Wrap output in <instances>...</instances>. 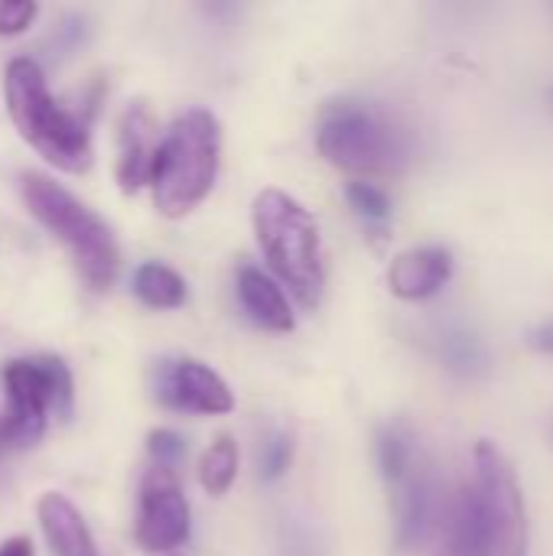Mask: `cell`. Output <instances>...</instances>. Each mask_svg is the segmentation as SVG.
I'll return each instance as SVG.
<instances>
[{"mask_svg":"<svg viewBox=\"0 0 553 556\" xmlns=\"http://www.w3.org/2000/svg\"><path fill=\"white\" fill-rule=\"evenodd\" d=\"M3 94L20 137L46 163L65 173H85L91 166L88 127L49 94L46 75L29 55H16L7 62Z\"/></svg>","mask_w":553,"mask_h":556,"instance_id":"1","label":"cell"},{"mask_svg":"<svg viewBox=\"0 0 553 556\" xmlns=\"http://www.w3.org/2000/svg\"><path fill=\"white\" fill-rule=\"evenodd\" d=\"M218 153L222 134L218 121L209 111L192 108L169 124L150 169L153 202L160 215L183 218L212 192L218 176Z\"/></svg>","mask_w":553,"mask_h":556,"instance_id":"2","label":"cell"},{"mask_svg":"<svg viewBox=\"0 0 553 556\" xmlns=\"http://www.w3.org/2000/svg\"><path fill=\"white\" fill-rule=\"evenodd\" d=\"M254 235L257 244L274 267V274L293 290V296L313 309L323 300L326 287V264L316 218L287 192L264 189L254 199Z\"/></svg>","mask_w":553,"mask_h":556,"instance_id":"3","label":"cell"},{"mask_svg":"<svg viewBox=\"0 0 553 556\" xmlns=\"http://www.w3.org/2000/svg\"><path fill=\"white\" fill-rule=\"evenodd\" d=\"M23 202L33 212L36 222H42L75 257V267L81 280L91 290H108L121 267V251L111 235V228L81 205L72 192H65L59 182L39 173L23 176Z\"/></svg>","mask_w":553,"mask_h":556,"instance_id":"4","label":"cell"},{"mask_svg":"<svg viewBox=\"0 0 553 556\" xmlns=\"http://www.w3.org/2000/svg\"><path fill=\"white\" fill-rule=\"evenodd\" d=\"M319 153L349 173H381L404 160L401 127L365 101H332L316 130Z\"/></svg>","mask_w":553,"mask_h":556,"instance_id":"5","label":"cell"},{"mask_svg":"<svg viewBox=\"0 0 553 556\" xmlns=\"http://www.w3.org/2000/svg\"><path fill=\"white\" fill-rule=\"evenodd\" d=\"M3 388H7V407L0 417L10 446L36 443L46 430L49 414H55L59 420L72 417L75 384L62 358L52 355L16 358L3 368Z\"/></svg>","mask_w":553,"mask_h":556,"instance_id":"6","label":"cell"},{"mask_svg":"<svg viewBox=\"0 0 553 556\" xmlns=\"http://www.w3.org/2000/svg\"><path fill=\"white\" fill-rule=\"evenodd\" d=\"M473 498L486 528L489 556H528V505L512 459L492 443L473 446Z\"/></svg>","mask_w":553,"mask_h":556,"instance_id":"7","label":"cell"},{"mask_svg":"<svg viewBox=\"0 0 553 556\" xmlns=\"http://www.w3.org/2000/svg\"><path fill=\"white\" fill-rule=\"evenodd\" d=\"M189 538V502L173 469H150L140 485L137 544L143 554H173Z\"/></svg>","mask_w":553,"mask_h":556,"instance_id":"8","label":"cell"},{"mask_svg":"<svg viewBox=\"0 0 553 556\" xmlns=\"http://www.w3.org/2000/svg\"><path fill=\"white\" fill-rule=\"evenodd\" d=\"M153 394L163 407L183 410V414H202V417H218L235 410V394L215 375L209 365L196 358H166L156 365L153 378Z\"/></svg>","mask_w":553,"mask_h":556,"instance_id":"9","label":"cell"},{"mask_svg":"<svg viewBox=\"0 0 553 556\" xmlns=\"http://www.w3.org/2000/svg\"><path fill=\"white\" fill-rule=\"evenodd\" d=\"M440 489H437V476L427 463V456H420L411 472L404 479H398L391 485V508H394V544L398 551H417L427 544V538L433 534L437 515H440Z\"/></svg>","mask_w":553,"mask_h":556,"instance_id":"10","label":"cell"},{"mask_svg":"<svg viewBox=\"0 0 553 556\" xmlns=\"http://www.w3.org/2000/svg\"><path fill=\"white\" fill-rule=\"evenodd\" d=\"M453 277V254L440 244L411 248L394 257L388 270V287L398 300L417 303L440 293Z\"/></svg>","mask_w":553,"mask_h":556,"instance_id":"11","label":"cell"},{"mask_svg":"<svg viewBox=\"0 0 553 556\" xmlns=\"http://www.w3.org/2000/svg\"><path fill=\"white\" fill-rule=\"evenodd\" d=\"M160 147V130L153 114L143 104H130L121 117V156H117V182L124 192H137L150 182L153 156Z\"/></svg>","mask_w":553,"mask_h":556,"instance_id":"12","label":"cell"},{"mask_svg":"<svg viewBox=\"0 0 553 556\" xmlns=\"http://www.w3.org/2000/svg\"><path fill=\"white\" fill-rule=\"evenodd\" d=\"M430 355L440 362L443 371H450L460 381H482L492 368L489 342L463 323L437 326L430 332Z\"/></svg>","mask_w":553,"mask_h":556,"instance_id":"13","label":"cell"},{"mask_svg":"<svg viewBox=\"0 0 553 556\" xmlns=\"http://www.w3.org/2000/svg\"><path fill=\"white\" fill-rule=\"evenodd\" d=\"M39 528L46 534V544L52 556H98L95 538L78 515V508L55 492H46L39 498Z\"/></svg>","mask_w":553,"mask_h":556,"instance_id":"14","label":"cell"},{"mask_svg":"<svg viewBox=\"0 0 553 556\" xmlns=\"http://www.w3.org/2000/svg\"><path fill=\"white\" fill-rule=\"evenodd\" d=\"M437 556H489L486 528H482L469 482L450 498L443 511V534H440Z\"/></svg>","mask_w":553,"mask_h":556,"instance_id":"15","label":"cell"},{"mask_svg":"<svg viewBox=\"0 0 553 556\" xmlns=\"http://www.w3.org/2000/svg\"><path fill=\"white\" fill-rule=\"evenodd\" d=\"M238 296L248 309V316L271 329V332H290L297 323H293V313H290V303L284 296V290L257 267H241L238 274Z\"/></svg>","mask_w":553,"mask_h":556,"instance_id":"16","label":"cell"},{"mask_svg":"<svg viewBox=\"0 0 553 556\" xmlns=\"http://www.w3.org/2000/svg\"><path fill=\"white\" fill-rule=\"evenodd\" d=\"M134 293L150 309H179L186 303V283H183V277L173 267L156 264V261H147V264L137 267V274H134Z\"/></svg>","mask_w":553,"mask_h":556,"instance_id":"17","label":"cell"},{"mask_svg":"<svg viewBox=\"0 0 553 556\" xmlns=\"http://www.w3.org/2000/svg\"><path fill=\"white\" fill-rule=\"evenodd\" d=\"M375 453H378V469L385 476L388 485H394L398 479H404L411 472V466L424 456L414 433L401 424H391L378 433V443H375Z\"/></svg>","mask_w":553,"mask_h":556,"instance_id":"18","label":"cell"},{"mask_svg":"<svg viewBox=\"0 0 553 556\" xmlns=\"http://www.w3.org/2000/svg\"><path fill=\"white\" fill-rule=\"evenodd\" d=\"M238 476V443L231 437H218L199 463V482L209 495H225Z\"/></svg>","mask_w":553,"mask_h":556,"instance_id":"19","label":"cell"},{"mask_svg":"<svg viewBox=\"0 0 553 556\" xmlns=\"http://www.w3.org/2000/svg\"><path fill=\"white\" fill-rule=\"evenodd\" d=\"M345 199L355 208L359 218H365L368 225H381L391 218V199L381 186L368 182V179H355L345 186Z\"/></svg>","mask_w":553,"mask_h":556,"instance_id":"20","label":"cell"},{"mask_svg":"<svg viewBox=\"0 0 553 556\" xmlns=\"http://www.w3.org/2000/svg\"><path fill=\"white\" fill-rule=\"evenodd\" d=\"M293 463V440L287 433H274L264 450H261V476L264 479H280Z\"/></svg>","mask_w":553,"mask_h":556,"instance_id":"21","label":"cell"},{"mask_svg":"<svg viewBox=\"0 0 553 556\" xmlns=\"http://www.w3.org/2000/svg\"><path fill=\"white\" fill-rule=\"evenodd\" d=\"M147 450H150V456H153V463L160 469H176L183 463V456H186V443L173 430H153L147 437Z\"/></svg>","mask_w":553,"mask_h":556,"instance_id":"22","label":"cell"},{"mask_svg":"<svg viewBox=\"0 0 553 556\" xmlns=\"http://www.w3.org/2000/svg\"><path fill=\"white\" fill-rule=\"evenodd\" d=\"M39 7L33 0H0V36H16L36 20Z\"/></svg>","mask_w":553,"mask_h":556,"instance_id":"23","label":"cell"},{"mask_svg":"<svg viewBox=\"0 0 553 556\" xmlns=\"http://www.w3.org/2000/svg\"><path fill=\"white\" fill-rule=\"evenodd\" d=\"M525 345L535 352V355H544V358H553V316L551 319H541L535 326L525 329Z\"/></svg>","mask_w":553,"mask_h":556,"instance_id":"24","label":"cell"},{"mask_svg":"<svg viewBox=\"0 0 553 556\" xmlns=\"http://www.w3.org/2000/svg\"><path fill=\"white\" fill-rule=\"evenodd\" d=\"M0 556H33V544L29 538H10L0 544Z\"/></svg>","mask_w":553,"mask_h":556,"instance_id":"25","label":"cell"},{"mask_svg":"<svg viewBox=\"0 0 553 556\" xmlns=\"http://www.w3.org/2000/svg\"><path fill=\"white\" fill-rule=\"evenodd\" d=\"M10 450V437H7V427H3V417H0V453Z\"/></svg>","mask_w":553,"mask_h":556,"instance_id":"26","label":"cell"},{"mask_svg":"<svg viewBox=\"0 0 553 556\" xmlns=\"http://www.w3.org/2000/svg\"><path fill=\"white\" fill-rule=\"evenodd\" d=\"M548 433H551V443H553V414H551V424H548Z\"/></svg>","mask_w":553,"mask_h":556,"instance_id":"27","label":"cell"},{"mask_svg":"<svg viewBox=\"0 0 553 556\" xmlns=\"http://www.w3.org/2000/svg\"><path fill=\"white\" fill-rule=\"evenodd\" d=\"M548 98H551V104H553V85H551V94H548Z\"/></svg>","mask_w":553,"mask_h":556,"instance_id":"28","label":"cell"}]
</instances>
